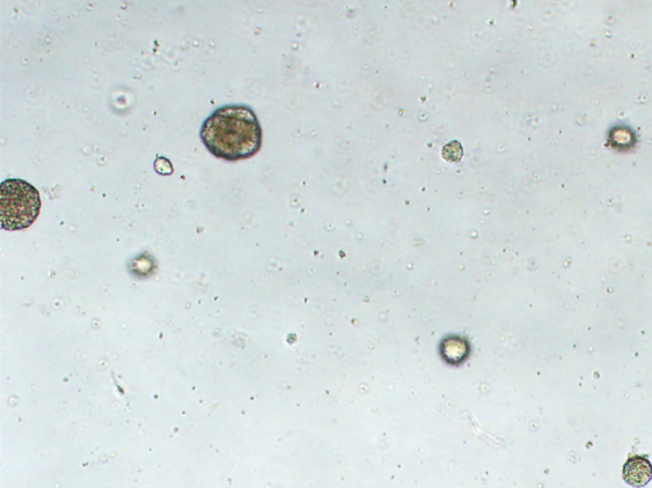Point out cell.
I'll list each match as a JSON object with an SVG mask.
<instances>
[{
    "label": "cell",
    "mask_w": 652,
    "mask_h": 488,
    "mask_svg": "<svg viewBox=\"0 0 652 488\" xmlns=\"http://www.w3.org/2000/svg\"><path fill=\"white\" fill-rule=\"evenodd\" d=\"M202 142L217 158L241 160L260 151L263 132L258 117L247 106H223L204 121Z\"/></svg>",
    "instance_id": "cell-1"
},
{
    "label": "cell",
    "mask_w": 652,
    "mask_h": 488,
    "mask_svg": "<svg viewBox=\"0 0 652 488\" xmlns=\"http://www.w3.org/2000/svg\"><path fill=\"white\" fill-rule=\"evenodd\" d=\"M41 210L39 191L18 179L7 180L0 188V217L7 231H21L38 219Z\"/></svg>",
    "instance_id": "cell-2"
},
{
    "label": "cell",
    "mask_w": 652,
    "mask_h": 488,
    "mask_svg": "<svg viewBox=\"0 0 652 488\" xmlns=\"http://www.w3.org/2000/svg\"><path fill=\"white\" fill-rule=\"evenodd\" d=\"M652 478V464L648 457L635 455L628 458L624 465L626 484L636 488L647 486Z\"/></svg>",
    "instance_id": "cell-3"
},
{
    "label": "cell",
    "mask_w": 652,
    "mask_h": 488,
    "mask_svg": "<svg viewBox=\"0 0 652 488\" xmlns=\"http://www.w3.org/2000/svg\"><path fill=\"white\" fill-rule=\"evenodd\" d=\"M155 168L159 175H164V176H170L174 172L171 162L164 157H158L156 159Z\"/></svg>",
    "instance_id": "cell-4"
}]
</instances>
